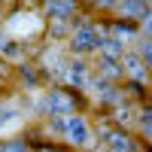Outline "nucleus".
<instances>
[{"mask_svg":"<svg viewBox=\"0 0 152 152\" xmlns=\"http://www.w3.org/2000/svg\"><path fill=\"white\" fill-rule=\"evenodd\" d=\"M6 28H9V34H15V37H21V34H34V31L43 28V18L34 15V12H18V15L9 18Z\"/></svg>","mask_w":152,"mask_h":152,"instance_id":"obj_1","label":"nucleus"},{"mask_svg":"<svg viewBox=\"0 0 152 152\" xmlns=\"http://www.w3.org/2000/svg\"><path fill=\"white\" fill-rule=\"evenodd\" d=\"M21 128V116H18V107L15 104H6L0 107V134H12Z\"/></svg>","mask_w":152,"mask_h":152,"instance_id":"obj_2","label":"nucleus"},{"mask_svg":"<svg viewBox=\"0 0 152 152\" xmlns=\"http://www.w3.org/2000/svg\"><path fill=\"white\" fill-rule=\"evenodd\" d=\"M67 134L73 137L76 143H88V128H85V122H82L79 116H70V122H67Z\"/></svg>","mask_w":152,"mask_h":152,"instance_id":"obj_3","label":"nucleus"},{"mask_svg":"<svg viewBox=\"0 0 152 152\" xmlns=\"http://www.w3.org/2000/svg\"><path fill=\"white\" fill-rule=\"evenodd\" d=\"M73 43H76V49H88V46H94V31H91V28H82L79 34L73 37Z\"/></svg>","mask_w":152,"mask_h":152,"instance_id":"obj_4","label":"nucleus"},{"mask_svg":"<svg viewBox=\"0 0 152 152\" xmlns=\"http://www.w3.org/2000/svg\"><path fill=\"white\" fill-rule=\"evenodd\" d=\"M52 107H55V110H70V100H67L64 94H55V97H52Z\"/></svg>","mask_w":152,"mask_h":152,"instance_id":"obj_5","label":"nucleus"},{"mask_svg":"<svg viewBox=\"0 0 152 152\" xmlns=\"http://www.w3.org/2000/svg\"><path fill=\"white\" fill-rule=\"evenodd\" d=\"M143 55H146V58L152 61V43H146V46H143Z\"/></svg>","mask_w":152,"mask_h":152,"instance_id":"obj_6","label":"nucleus"},{"mask_svg":"<svg viewBox=\"0 0 152 152\" xmlns=\"http://www.w3.org/2000/svg\"><path fill=\"white\" fill-rule=\"evenodd\" d=\"M9 152H24V149H21V146H12V149H9Z\"/></svg>","mask_w":152,"mask_h":152,"instance_id":"obj_7","label":"nucleus"},{"mask_svg":"<svg viewBox=\"0 0 152 152\" xmlns=\"http://www.w3.org/2000/svg\"><path fill=\"white\" fill-rule=\"evenodd\" d=\"M146 31H149V34H152V21H149V28H146Z\"/></svg>","mask_w":152,"mask_h":152,"instance_id":"obj_8","label":"nucleus"}]
</instances>
